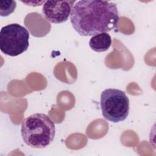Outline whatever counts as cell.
<instances>
[{"label": "cell", "instance_id": "6da1fadb", "mask_svg": "<svg viewBox=\"0 0 156 156\" xmlns=\"http://www.w3.org/2000/svg\"><path fill=\"white\" fill-rule=\"evenodd\" d=\"M119 19L116 4L104 1H79L73 5L70 15L73 27L84 37L112 30L116 27Z\"/></svg>", "mask_w": 156, "mask_h": 156}, {"label": "cell", "instance_id": "7a4b0ae2", "mask_svg": "<svg viewBox=\"0 0 156 156\" xmlns=\"http://www.w3.org/2000/svg\"><path fill=\"white\" fill-rule=\"evenodd\" d=\"M21 133L24 142L30 147L41 149L54 140L55 127L46 114L35 113L26 118L21 123Z\"/></svg>", "mask_w": 156, "mask_h": 156}, {"label": "cell", "instance_id": "5b68a950", "mask_svg": "<svg viewBox=\"0 0 156 156\" xmlns=\"http://www.w3.org/2000/svg\"><path fill=\"white\" fill-rule=\"evenodd\" d=\"M75 2L76 1H46L43 4V16L51 23L65 22L70 16Z\"/></svg>", "mask_w": 156, "mask_h": 156}, {"label": "cell", "instance_id": "3957f363", "mask_svg": "<svg viewBox=\"0 0 156 156\" xmlns=\"http://www.w3.org/2000/svg\"><path fill=\"white\" fill-rule=\"evenodd\" d=\"M101 108L103 117L112 122L126 119L129 113V99L126 93L116 88H107L101 94Z\"/></svg>", "mask_w": 156, "mask_h": 156}, {"label": "cell", "instance_id": "8992f818", "mask_svg": "<svg viewBox=\"0 0 156 156\" xmlns=\"http://www.w3.org/2000/svg\"><path fill=\"white\" fill-rule=\"evenodd\" d=\"M112 44V38L107 32L101 33L93 35L90 40L89 46L90 48L98 52L107 51Z\"/></svg>", "mask_w": 156, "mask_h": 156}, {"label": "cell", "instance_id": "52a82bcc", "mask_svg": "<svg viewBox=\"0 0 156 156\" xmlns=\"http://www.w3.org/2000/svg\"><path fill=\"white\" fill-rule=\"evenodd\" d=\"M16 7L15 1H0V15L1 16H7L12 13Z\"/></svg>", "mask_w": 156, "mask_h": 156}, {"label": "cell", "instance_id": "277c9868", "mask_svg": "<svg viewBox=\"0 0 156 156\" xmlns=\"http://www.w3.org/2000/svg\"><path fill=\"white\" fill-rule=\"evenodd\" d=\"M29 32L17 23L7 24L0 31V49L5 55L15 57L24 52L29 46Z\"/></svg>", "mask_w": 156, "mask_h": 156}]
</instances>
